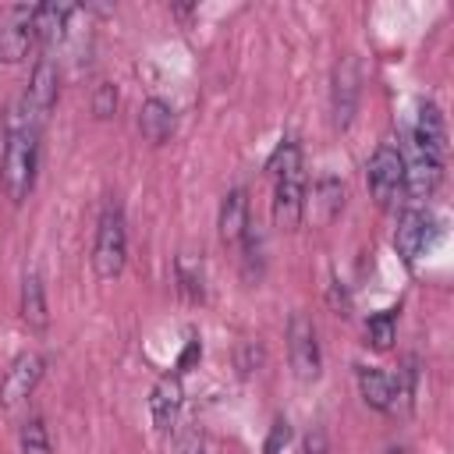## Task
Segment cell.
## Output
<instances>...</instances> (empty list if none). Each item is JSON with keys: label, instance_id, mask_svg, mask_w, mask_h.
<instances>
[{"label": "cell", "instance_id": "cell-1", "mask_svg": "<svg viewBox=\"0 0 454 454\" xmlns=\"http://www.w3.org/2000/svg\"><path fill=\"white\" fill-rule=\"evenodd\" d=\"M39 135L25 96L11 99L4 117V160H0V184L14 206H21L35 188V167H39Z\"/></svg>", "mask_w": 454, "mask_h": 454}, {"label": "cell", "instance_id": "cell-2", "mask_svg": "<svg viewBox=\"0 0 454 454\" xmlns=\"http://www.w3.org/2000/svg\"><path fill=\"white\" fill-rule=\"evenodd\" d=\"M270 177H273V223L280 231H294L305 216V163L301 145L294 138H280V145L270 156Z\"/></svg>", "mask_w": 454, "mask_h": 454}, {"label": "cell", "instance_id": "cell-3", "mask_svg": "<svg viewBox=\"0 0 454 454\" xmlns=\"http://www.w3.org/2000/svg\"><path fill=\"white\" fill-rule=\"evenodd\" d=\"M128 262V223L124 209L117 202H106L96 220V241H92V270L99 280H117Z\"/></svg>", "mask_w": 454, "mask_h": 454}, {"label": "cell", "instance_id": "cell-4", "mask_svg": "<svg viewBox=\"0 0 454 454\" xmlns=\"http://www.w3.org/2000/svg\"><path fill=\"white\" fill-rule=\"evenodd\" d=\"M365 181H369V195L376 199V206H383V209L397 206V199L404 195V156H401V145H394V142L376 145V153L365 163Z\"/></svg>", "mask_w": 454, "mask_h": 454}, {"label": "cell", "instance_id": "cell-5", "mask_svg": "<svg viewBox=\"0 0 454 454\" xmlns=\"http://www.w3.org/2000/svg\"><path fill=\"white\" fill-rule=\"evenodd\" d=\"M287 358H291V369L301 383L319 380V369H323L319 337H316V323L305 312H294L287 319Z\"/></svg>", "mask_w": 454, "mask_h": 454}, {"label": "cell", "instance_id": "cell-6", "mask_svg": "<svg viewBox=\"0 0 454 454\" xmlns=\"http://www.w3.org/2000/svg\"><path fill=\"white\" fill-rule=\"evenodd\" d=\"M358 92H362L358 64H355V57H344L333 67V85H330V117H333V128L337 131H348L351 128L355 110H358Z\"/></svg>", "mask_w": 454, "mask_h": 454}, {"label": "cell", "instance_id": "cell-7", "mask_svg": "<svg viewBox=\"0 0 454 454\" xmlns=\"http://www.w3.org/2000/svg\"><path fill=\"white\" fill-rule=\"evenodd\" d=\"M43 358L35 355V351H21L11 365H7V372H4V380H0V404L4 408H18V404H25L32 394H35V387H39V380H43Z\"/></svg>", "mask_w": 454, "mask_h": 454}, {"label": "cell", "instance_id": "cell-8", "mask_svg": "<svg viewBox=\"0 0 454 454\" xmlns=\"http://www.w3.org/2000/svg\"><path fill=\"white\" fill-rule=\"evenodd\" d=\"M21 96H25L28 110H32L35 124L43 128V124L50 121L53 106H57V96H60V71H57V64H53L50 57H39V60H35V67H32L28 85H25Z\"/></svg>", "mask_w": 454, "mask_h": 454}, {"label": "cell", "instance_id": "cell-9", "mask_svg": "<svg viewBox=\"0 0 454 454\" xmlns=\"http://www.w3.org/2000/svg\"><path fill=\"white\" fill-rule=\"evenodd\" d=\"M35 43L32 28V7H7L0 18V60L4 64H21Z\"/></svg>", "mask_w": 454, "mask_h": 454}, {"label": "cell", "instance_id": "cell-10", "mask_svg": "<svg viewBox=\"0 0 454 454\" xmlns=\"http://www.w3.org/2000/svg\"><path fill=\"white\" fill-rule=\"evenodd\" d=\"M358 394H362V401H365L369 408H376V411H394L397 401L411 394V380L401 383V380H394V376L383 372V369L358 365Z\"/></svg>", "mask_w": 454, "mask_h": 454}, {"label": "cell", "instance_id": "cell-11", "mask_svg": "<svg viewBox=\"0 0 454 454\" xmlns=\"http://www.w3.org/2000/svg\"><path fill=\"white\" fill-rule=\"evenodd\" d=\"M408 142L415 149H422L426 156L440 160V163L447 160V124H443V114H440L436 103H429V99L419 103V114H415V124H411Z\"/></svg>", "mask_w": 454, "mask_h": 454}, {"label": "cell", "instance_id": "cell-12", "mask_svg": "<svg viewBox=\"0 0 454 454\" xmlns=\"http://www.w3.org/2000/svg\"><path fill=\"white\" fill-rule=\"evenodd\" d=\"M401 156H404V195L429 199L440 188V181H443V163L433 160V156H426L411 142H408V153L401 149Z\"/></svg>", "mask_w": 454, "mask_h": 454}, {"label": "cell", "instance_id": "cell-13", "mask_svg": "<svg viewBox=\"0 0 454 454\" xmlns=\"http://www.w3.org/2000/svg\"><path fill=\"white\" fill-rule=\"evenodd\" d=\"M429 227H433V216H429L426 209H404V213L397 216L394 248H397V255H401L408 266L426 252V245H429Z\"/></svg>", "mask_w": 454, "mask_h": 454}, {"label": "cell", "instance_id": "cell-14", "mask_svg": "<svg viewBox=\"0 0 454 454\" xmlns=\"http://www.w3.org/2000/svg\"><path fill=\"white\" fill-rule=\"evenodd\" d=\"M344 209V184L333 174H323L312 184V195H305V213L312 216V223L330 227Z\"/></svg>", "mask_w": 454, "mask_h": 454}, {"label": "cell", "instance_id": "cell-15", "mask_svg": "<svg viewBox=\"0 0 454 454\" xmlns=\"http://www.w3.org/2000/svg\"><path fill=\"white\" fill-rule=\"evenodd\" d=\"M18 312L25 319L28 330H46L50 326V305H46V287H43V277L35 266H25L21 273V301H18Z\"/></svg>", "mask_w": 454, "mask_h": 454}, {"label": "cell", "instance_id": "cell-16", "mask_svg": "<svg viewBox=\"0 0 454 454\" xmlns=\"http://www.w3.org/2000/svg\"><path fill=\"white\" fill-rule=\"evenodd\" d=\"M181 397H184V390H181V376L177 372H167V376H160L153 383V390H149V415H153L156 429H170L174 426V419L181 411Z\"/></svg>", "mask_w": 454, "mask_h": 454}, {"label": "cell", "instance_id": "cell-17", "mask_svg": "<svg viewBox=\"0 0 454 454\" xmlns=\"http://www.w3.org/2000/svg\"><path fill=\"white\" fill-rule=\"evenodd\" d=\"M248 192L245 188H231L220 202V216H216V231L223 245H241L245 231H248Z\"/></svg>", "mask_w": 454, "mask_h": 454}, {"label": "cell", "instance_id": "cell-18", "mask_svg": "<svg viewBox=\"0 0 454 454\" xmlns=\"http://www.w3.org/2000/svg\"><path fill=\"white\" fill-rule=\"evenodd\" d=\"M74 7L71 4H39L32 7V28H35V43L53 46L67 35V21H71Z\"/></svg>", "mask_w": 454, "mask_h": 454}, {"label": "cell", "instance_id": "cell-19", "mask_svg": "<svg viewBox=\"0 0 454 454\" xmlns=\"http://www.w3.org/2000/svg\"><path fill=\"white\" fill-rule=\"evenodd\" d=\"M174 106L170 103H163V99H145L142 103V110H138V131H142V138L145 142H153V145H163L170 135H174Z\"/></svg>", "mask_w": 454, "mask_h": 454}, {"label": "cell", "instance_id": "cell-20", "mask_svg": "<svg viewBox=\"0 0 454 454\" xmlns=\"http://www.w3.org/2000/svg\"><path fill=\"white\" fill-rule=\"evenodd\" d=\"M18 454H53V443H50V429L39 415L25 419L21 422V433H18Z\"/></svg>", "mask_w": 454, "mask_h": 454}, {"label": "cell", "instance_id": "cell-21", "mask_svg": "<svg viewBox=\"0 0 454 454\" xmlns=\"http://www.w3.org/2000/svg\"><path fill=\"white\" fill-rule=\"evenodd\" d=\"M394 337H397V316H394V309H383V312H376V316L365 319V344H372L376 351H387L394 344Z\"/></svg>", "mask_w": 454, "mask_h": 454}, {"label": "cell", "instance_id": "cell-22", "mask_svg": "<svg viewBox=\"0 0 454 454\" xmlns=\"http://www.w3.org/2000/svg\"><path fill=\"white\" fill-rule=\"evenodd\" d=\"M177 277H181V287H184L192 298H202V270H199L195 259L181 255V259H177Z\"/></svg>", "mask_w": 454, "mask_h": 454}, {"label": "cell", "instance_id": "cell-23", "mask_svg": "<svg viewBox=\"0 0 454 454\" xmlns=\"http://www.w3.org/2000/svg\"><path fill=\"white\" fill-rule=\"evenodd\" d=\"M114 110H117V85L99 82V85H96V92H92V114H96L99 121H106Z\"/></svg>", "mask_w": 454, "mask_h": 454}, {"label": "cell", "instance_id": "cell-24", "mask_svg": "<svg viewBox=\"0 0 454 454\" xmlns=\"http://www.w3.org/2000/svg\"><path fill=\"white\" fill-rule=\"evenodd\" d=\"M259 362H262V348L255 340H245L238 348V369H241V376H248L252 369H259Z\"/></svg>", "mask_w": 454, "mask_h": 454}, {"label": "cell", "instance_id": "cell-25", "mask_svg": "<svg viewBox=\"0 0 454 454\" xmlns=\"http://www.w3.org/2000/svg\"><path fill=\"white\" fill-rule=\"evenodd\" d=\"M287 440H291V426H287V419H277L273 429H270V436H266L262 454H280V447H287Z\"/></svg>", "mask_w": 454, "mask_h": 454}, {"label": "cell", "instance_id": "cell-26", "mask_svg": "<svg viewBox=\"0 0 454 454\" xmlns=\"http://www.w3.org/2000/svg\"><path fill=\"white\" fill-rule=\"evenodd\" d=\"M305 454H326V433L323 429H312L305 436Z\"/></svg>", "mask_w": 454, "mask_h": 454}, {"label": "cell", "instance_id": "cell-27", "mask_svg": "<svg viewBox=\"0 0 454 454\" xmlns=\"http://www.w3.org/2000/svg\"><path fill=\"white\" fill-rule=\"evenodd\" d=\"M174 454H202V443L195 440V433H181L177 436V450Z\"/></svg>", "mask_w": 454, "mask_h": 454}]
</instances>
